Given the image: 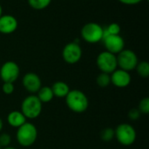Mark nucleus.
<instances>
[{
  "instance_id": "obj_8",
  "label": "nucleus",
  "mask_w": 149,
  "mask_h": 149,
  "mask_svg": "<svg viewBox=\"0 0 149 149\" xmlns=\"http://www.w3.org/2000/svg\"><path fill=\"white\" fill-rule=\"evenodd\" d=\"M82 57V49L77 42H71L65 45L62 51V58L70 65L78 63Z\"/></svg>"
},
{
  "instance_id": "obj_25",
  "label": "nucleus",
  "mask_w": 149,
  "mask_h": 149,
  "mask_svg": "<svg viewBox=\"0 0 149 149\" xmlns=\"http://www.w3.org/2000/svg\"><path fill=\"white\" fill-rule=\"evenodd\" d=\"M141 113L139 111V109L134 107V108L129 110V112H128V118L130 120H137L141 117Z\"/></svg>"
},
{
  "instance_id": "obj_7",
  "label": "nucleus",
  "mask_w": 149,
  "mask_h": 149,
  "mask_svg": "<svg viewBox=\"0 0 149 149\" xmlns=\"http://www.w3.org/2000/svg\"><path fill=\"white\" fill-rule=\"evenodd\" d=\"M96 64L101 72H105L108 74H111L118 67L116 55L107 51L102 52L98 55L96 59Z\"/></svg>"
},
{
  "instance_id": "obj_29",
  "label": "nucleus",
  "mask_w": 149,
  "mask_h": 149,
  "mask_svg": "<svg viewBox=\"0 0 149 149\" xmlns=\"http://www.w3.org/2000/svg\"><path fill=\"white\" fill-rule=\"evenodd\" d=\"M3 149H16V148H12V147H7V148H4Z\"/></svg>"
},
{
  "instance_id": "obj_17",
  "label": "nucleus",
  "mask_w": 149,
  "mask_h": 149,
  "mask_svg": "<svg viewBox=\"0 0 149 149\" xmlns=\"http://www.w3.org/2000/svg\"><path fill=\"white\" fill-rule=\"evenodd\" d=\"M52 0H28V3L29 5L34 9V10H44L45 8H47L50 3H51Z\"/></svg>"
},
{
  "instance_id": "obj_5",
  "label": "nucleus",
  "mask_w": 149,
  "mask_h": 149,
  "mask_svg": "<svg viewBox=\"0 0 149 149\" xmlns=\"http://www.w3.org/2000/svg\"><path fill=\"white\" fill-rule=\"evenodd\" d=\"M104 28L97 23H87L81 29L82 38L89 44H96L102 41Z\"/></svg>"
},
{
  "instance_id": "obj_3",
  "label": "nucleus",
  "mask_w": 149,
  "mask_h": 149,
  "mask_svg": "<svg viewBox=\"0 0 149 149\" xmlns=\"http://www.w3.org/2000/svg\"><path fill=\"white\" fill-rule=\"evenodd\" d=\"M42 102L37 95L31 94L27 96L21 104V112L26 119H36L42 112Z\"/></svg>"
},
{
  "instance_id": "obj_2",
  "label": "nucleus",
  "mask_w": 149,
  "mask_h": 149,
  "mask_svg": "<svg viewBox=\"0 0 149 149\" xmlns=\"http://www.w3.org/2000/svg\"><path fill=\"white\" fill-rule=\"evenodd\" d=\"M38 138L37 127L30 122H25L17 131V140L19 145L24 148L32 146Z\"/></svg>"
},
{
  "instance_id": "obj_28",
  "label": "nucleus",
  "mask_w": 149,
  "mask_h": 149,
  "mask_svg": "<svg viewBox=\"0 0 149 149\" xmlns=\"http://www.w3.org/2000/svg\"><path fill=\"white\" fill-rule=\"evenodd\" d=\"M3 15V9H2V6H1V4H0V17Z\"/></svg>"
},
{
  "instance_id": "obj_14",
  "label": "nucleus",
  "mask_w": 149,
  "mask_h": 149,
  "mask_svg": "<svg viewBox=\"0 0 149 149\" xmlns=\"http://www.w3.org/2000/svg\"><path fill=\"white\" fill-rule=\"evenodd\" d=\"M25 116L22 113L21 111H12L8 113L7 115V122L8 124L15 128L20 127L22 125H24L26 121Z\"/></svg>"
},
{
  "instance_id": "obj_12",
  "label": "nucleus",
  "mask_w": 149,
  "mask_h": 149,
  "mask_svg": "<svg viewBox=\"0 0 149 149\" xmlns=\"http://www.w3.org/2000/svg\"><path fill=\"white\" fill-rule=\"evenodd\" d=\"M25 90L31 93H37L42 86V82L39 76L34 72H27L22 80Z\"/></svg>"
},
{
  "instance_id": "obj_19",
  "label": "nucleus",
  "mask_w": 149,
  "mask_h": 149,
  "mask_svg": "<svg viewBox=\"0 0 149 149\" xmlns=\"http://www.w3.org/2000/svg\"><path fill=\"white\" fill-rule=\"evenodd\" d=\"M137 73L141 78H148L149 76V64L147 61H142L137 64L135 67Z\"/></svg>"
},
{
  "instance_id": "obj_10",
  "label": "nucleus",
  "mask_w": 149,
  "mask_h": 149,
  "mask_svg": "<svg viewBox=\"0 0 149 149\" xmlns=\"http://www.w3.org/2000/svg\"><path fill=\"white\" fill-rule=\"evenodd\" d=\"M102 41L107 52L113 54H118L125 49V41L120 35H106Z\"/></svg>"
},
{
  "instance_id": "obj_11",
  "label": "nucleus",
  "mask_w": 149,
  "mask_h": 149,
  "mask_svg": "<svg viewBox=\"0 0 149 149\" xmlns=\"http://www.w3.org/2000/svg\"><path fill=\"white\" fill-rule=\"evenodd\" d=\"M110 77L111 84L118 88H125L128 86L132 80L129 72L124 71L122 69H116L110 74Z\"/></svg>"
},
{
  "instance_id": "obj_24",
  "label": "nucleus",
  "mask_w": 149,
  "mask_h": 149,
  "mask_svg": "<svg viewBox=\"0 0 149 149\" xmlns=\"http://www.w3.org/2000/svg\"><path fill=\"white\" fill-rule=\"evenodd\" d=\"M2 90H3V93L6 94V95L12 94L14 93V90H15L14 84L10 83V82H3V85L2 86Z\"/></svg>"
},
{
  "instance_id": "obj_13",
  "label": "nucleus",
  "mask_w": 149,
  "mask_h": 149,
  "mask_svg": "<svg viewBox=\"0 0 149 149\" xmlns=\"http://www.w3.org/2000/svg\"><path fill=\"white\" fill-rule=\"evenodd\" d=\"M18 23L15 17L11 15H2L0 17V33L11 34L17 28Z\"/></svg>"
},
{
  "instance_id": "obj_15",
  "label": "nucleus",
  "mask_w": 149,
  "mask_h": 149,
  "mask_svg": "<svg viewBox=\"0 0 149 149\" xmlns=\"http://www.w3.org/2000/svg\"><path fill=\"white\" fill-rule=\"evenodd\" d=\"M51 88L52 90L54 97H58V98H65L68 93L70 92L69 86L63 81L55 82Z\"/></svg>"
},
{
  "instance_id": "obj_6",
  "label": "nucleus",
  "mask_w": 149,
  "mask_h": 149,
  "mask_svg": "<svg viewBox=\"0 0 149 149\" xmlns=\"http://www.w3.org/2000/svg\"><path fill=\"white\" fill-rule=\"evenodd\" d=\"M116 58L118 67L127 72L134 70L137 64L139 63L136 53L129 49H123L117 54Z\"/></svg>"
},
{
  "instance_id": "obj_20",
  "label": "nucleus",
  "mask_w": 149,
  "mask_h": 149,
  "mask_svg": "<svg viewBox=\"0 0 149 149\" xmlns=\"http://www.w3.org/2000/svg\"><path fill=\"white\" fill-rule=\"evenodd\" d=\"M120 26L117 23H112L110 24L106 29H104L103 37L106 35H120Z\"/></svg>"
},
{
  "instance_id": "obj_27",
  "label": "nucleus",
  "mask_w": 149,
  "mask_h": 149,
  "mask_svg": "<svg viewBox=\"0 0 149 149\" xmlns=\"http://www.w3.org/2000/svg\"><path fill=\"white\" fill-rule=\"evenodd\" d=\"M3 120H2L1 118H0V132H1V130H2V128H3Z\"/></svg>"
},
{
  "instance_id": "obj_9",
  "label": "nucleus",
  "mask_w": 149,
  "mask_h": 149,
  "mask_svg": "<svg viewBox=\"0 0 149 149\" xmlns=\"http://www.w3.org/2000/svg\"><path fill=\"white\" fill-rule=\"evenodd\" d=\"M20 69L14 61H6L0 68V78L3 82L14 83L19 77Z\"/></svg>"
},
{
  "instance_id": "obj_22",
  "label": "nucleus",
  "mask_w": 149,
  "mask_h": 149,
  "mask_svg": "<svg viewBox=\"0 0 149 149\" xmlns=\"http://www.w3.org/2000/svg\"><path fill=\"white\" fill-rule=\"evenodd\" d=\"M138 109H139V111L141 112V113H143V114H148L149 98H148V97L143 98V99L140 101L139 106H138Z\"/></svg>"
},
{
  "instance_id": "obj_21",
  "label": "nucleus",
  "mask_w": 149,
  "mask_h": 149,
  "mask_svg": "<svg viewBox=\"0 0 149 149\" xmlns=\"http://www.w3.org/2000/svg\"><path fill=\"white\" fill-rule=\"evenodd\" d=\"M100 138L105 142H109L114 138V130L112 127L104 128L100 132Z\"/></svg>"
},
{
  "instance_id": "obj_26",
  "label": "nucleus",
  "mask_w": 149,
  "mask_h": 149,
  "mask_svg": "<svg viewBox=\"0 0 149 149\" xmlns=\"http://www.w3.org/2000/svg\"><path fill=\"white\" fill-rule=\"evenodd\" d=\"M119 2H120L123 4H127V5H135L138 4L139 3H141L143 0H118Z\"/></svg>"
},
{
  "instance_id": "obj_16",
  "label": "nucleus",
  "mask_w": 149,
  "mask_h": 149,
  "mask_svg": "<svg viewBox=\"0 0 149 149\" xmlns=\"http://www.w3.org/2000/svg\"><path fill=\"white\" fill-rule=\"evenodd\" d=\"M37 97L42 102V104H44V103L51 102L54 98V95L52 88L50 86H41V88L38 91Z\"/></svg>"
},
{
  "instance_id": "obj_18",
  "label": "nucleus",
  "mask_w": 149,
  "mask_h": 149,
  "mask_svg": "<svg viewBox=\"0 0 149 149\" xmlns=\"http://www.w3.org/2000/svg\"><path fill=\"white\" fill-rule=\"evenodd\" d=\"M96 83L101 88H106V87L109 86V85L111 84V77H110V74L105 73V72L100 73L98 75L97 79H96Z\"/></svg>"
},
{
  "instance_id": "obj_1",
  "label": "nucleus",
  "mask_w": 149,
  "mask_h": 149,
  "mask_svg": "<svg viewBox=\"0 0 149 149\" xmlns=\"http://www.w3.org/2000/svg\"><path fill=\"white\" fill-rule=\"evenodd\" d=\"M65 103L68 108L77 113H84L87 110L89 100L87 96L80 90H70L65 97Z\"/></svg>"
},
{
  "instance_id": "obj_23",
  "label": "nucleus",
  "mask_w": 149,
  "mask_h": 149,
  "mask_svg": "<svg viewBox=\"0 0 149 149\" xmlns=\"http://www.w3.org/2000/svg\"><path fill=\"white\" fill-rule=\"evenodd\" d=\"M11 141V138L10 136V134L4 133L0 134V147L1 148H7L9 147V145L10 144Z\"/></svg>"
},
{
  "instance_id": "obj_4",
  "label": "nucleus",
  "mask_w": 149,
  "mask_h": 149,
  "mask_svg": "<svg viewBox=\"0 0 149 149\" xmlns=\"http://www.w3.org/2000/svg\"><path fill=\"white\" fill-rule=\"evenodd\" d=\"M114 137L120 144L123 146H131L135 142L137 134L132 125L122 123L114 130Z\"/></svg>"
},
{
  "instance_id": "obj_30",
  "label": "nucleus",
  "mask_w": 149,
  "mask_h": 149,
  "mask_svg": "<svg viewBox=\"0 0 149 149\" xmlns=\"http://www.w3.org/2000/svg\"><path fill=\"white\" fill-rule=\"evenodd\" d=\"M0 149H2V148H1V147H0Z\"/></svg>"
}]
</instances>
